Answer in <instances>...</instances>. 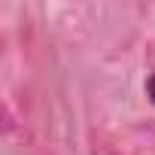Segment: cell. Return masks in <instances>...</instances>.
Here are the masks:
<instances>
[{
  "mask_svg": "<svg viewBox=\"0 0 155 155\" xmlns=\"http://www.w3.org/2000/svg\"><path fill=\"white\" fill-rule=\"evenodd\" d=\"M146 97H149V101L155 104V73H152L149 79H146Z\"/></svg>",
  "mask_w": 155,
  "mask_h": 155,
  "instance_id": "obj_1",
  "label": "cell"
}]
</instances>
